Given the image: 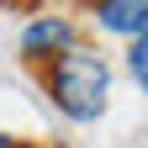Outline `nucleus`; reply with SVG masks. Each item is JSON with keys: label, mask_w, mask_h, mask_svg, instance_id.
Segmentation results:
<instances>
[{"label": "nucleus", "mask_w": 148, "mask_h": 148, "mask_svg": "<svg viewBox=\"0 0 148 148\" xmlns=\"http://www.w3.org/2000/svg\"><path fill=\"white\" fill-rule=\"evenodd\" d=\"M48 95L53 106L64 111V116L74 122H95L101 111H106V95H111V69L95 48H64L58 58H53L48 69Z\"/></svg>", "instance_id": "1"}, {"label": "nucleus", "mask_w": 148, "mask_h": 148, "mask_svg": "<svg viewBox=\"0 0 148 148\" xmlns=\"http://www.w3.org/2000/svg\"><path fill=\"white\" fill-rule=\"evenodd\" d=\"M64 48H74V21L69 16H37L21 32V58H58Z\"/></svg>", "instance_id": "2"}, {"label": "nucleus", "mask_w": 148, "mask_h": 148, "mask_svg": "<svg viewBox=\"0 0 148 148\" xmlns=\"http://www.w3.org/2000/svg\"><path fill=\"white\" fill-rule=\"evenodd\" d=\"M95 21H101L106 32L143 37V32H148V0H101V5H95Z\"/></svg>", "instance_id": "3"}, {"label": "nucleus", "mask_w": 148, "mask_h": 148, "mask_svg": "<svg viewBox=\"0 0 148 148\" xmlns=\"http://www.w3.org/2000/svg\"><path fill=\"white\" fill-rule=\"evenodd\" d=\"M127 69H132V79L148 90V32L143 37H132V53H127Z\"/></svg>", "instance_id": "4"}, {"label": "nucleus", "mask_w": 148, "mask_h": 148, "mask_svg": "<svg viewBox=\"0 0 148 148\" xmlns=\"http://www.w3.org/2000/svg\"><path fill=\"white\" fill-rule=\"evenodd\" d=\"M0 148H5V138H0Z\"/></svg>", "instance_id": "5"}]
</instances>
